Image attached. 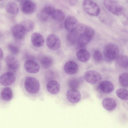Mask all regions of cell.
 <instances>
[{
  "mask_svg": "<svg viewBox=\"0 0 128 128\" xmlns=\"http://www.w3.org/2000/svg\"><path fill=\"white\" fill-rule=\"evenodd\" d=\"M103 4L108 10L116 15H121L124 12L123 7L115 0H104Z\"/></svg>",
  "mask_w": 128,
  "mask_h": 128,
  "instance_id": "cell-4",
  "label": "cell"
},
{
  "mask_svg": "<svg viewBox=\"0 0 128 128\" xmlns=\"http://www.w3.org/2000/svg\"><path fill=\"white\" fill-rule=\"evenodd\" d=\"M82 78H72L69 80L68 82V86L71 89L77 90L82 81Z\"/></svg>",
  "mask_w": 128,
  "mask_h": 128,
  "instance_id": "cell-27",
  "label": "cell"
},
{
  "mask_svg": "<svg viewBox=\"0 0 128 128\" xmlns=\"http://www.w3.org/2000/svg\"><path fill=\"white\" fill-rule=\"evenodd\" d=\"M119 54V49L115 44L110 43L105 46L103 50V54L106 61H110L116 59Z\"/></svg>",
  "mask_w": 128,
  "mask_h": 128,
  "instance_id": "cell-3",
  "label": "cell"
},
{
  "mask_svg": "<svg viewBox=\"0 0 128 128\" xmlns=\"http://www.w3.org/2000/svg\"><path fill=\"white\" fill-rule=\"evenodd\" d=\"M6 62L9 68L10 72H13L16 70L19 66V63L18 60L14 57L12 55L7 56L6 59ZM14 73V72H13Z\"/></svg>",
  "mask_w": 128,
  "mask_h": 128,
  "instance_id": "cell-17",
  "label": "cell"
},
{
  "mask_svg": "<svg viewBox=\"0 0 128 128\" xmlns=\"http://www.w3.org/2000/svg\"><path fill=\"white\" fill-rule=\"evenodd\" d=\"M46 88L50 94L55 95L58 94L60 89V85L56 81L52 79L46 80Z\"/></svg>",
  "mask_w": 128,
  "mask_h": 128,
  "instance_id": "cell-10",
  "label": "cell"
},
{
  "mask_svg": "<svg viewBox=\"0 0 128 128\" xmlns=\"http://www.w3.org/2000/svg\"><path fill=\"white\" fill-rule=\"evenodd\" d=\"M31 40L33 45L37 47L42 46L44 42L43 36L41 34L37 32H34L32 34Z\"/></svg>",
  "mask_w": 128,
  "mask_h": 128,
  "instance_id": "cell-16",
  "label": "cell"
},
{
  "mask_svg": "<svg viewBox=\"0 0 128 128\" xmlns=\"http://www.w3.org/2000/svg\"><path fill=\"white\" fill-rule=\"evenodd\" d=\"M120 84L122 87H128V72L123 73L120 74L119 77Z\"/></svg>",
  "mask_w": 128,
  "mask_h": 128,
  "instance_id": "cell-29",
  "label": "cell"
},
{
  "mask_svg": "<svg viewBox=\"0 0 128 128\" xmlns=\"http://www.w3.org/2000/svg\"><path fill=\"white\" fill-rule=\"evenodd\" d=\"M66 97L68 100L72 103H76L80 101L81 98L80 92L76 89H70L66 93Z\"/></svg>",
  "mask_w": 128,
  "mask_h": 128,
  "instance_id": "cell-15",
  "label": "cell"
},
{
  "mask_svg": "<svg viewBox=\"0 0 128 128\" xmlns=\"http://www.w3.org/2000/svg\"><path fill=\"white\" fill-rule=\"evenodd\" d=\"M24 66L26 71L29 73L36 74L40 70V66L38 64L32 60H28L25 62Z\"/></svg>",
  "mask_w": 128,
  "mask_h": 128,
  "instance_id": "cell-13",
  "label": "cell"
},
{
  "mask_svg": "<svg viewBox=\"0 0 128 128\" xmlns=\"http://www.w3.org/2000/svg\"><path fill=\"white\" fill-rule=\"evenodd\" d=\"M61 43L60 38L54 34H49L46 39V43L47 46L52 50L58 49L60 46Z\"/></svg>",
  "mask_w": 128,
  "mask_h": 128,
  "instance_id": "cell-8",
  "label": "cell"
},
{
  "mask_svg": "<svg viewBox=\"0 0 128 128\" xmlns=\"http://www.w3.org/2000/svg\"><path fill=\"white\" fill-rule=\"evenodd\" d=\"M27 32L33 30L34 27V23L32 21L28 20H24L21 23Z\"/></svg>",
  "mask_w": 128,
  "mask_h": 128,
  "instance_id": "cell-30",
  "label": "cell"
},
{
  "mask_svg": "<svg viewBox=\"0 0 128 128\" xmlns=\"http://www.w3.org/2000/svg\"><path fill=\"white\" fill-rule=\"evenodd\" d=\"M78 22L76 18L72 16H69L66 18L64 26L69 32H72L76 29L78 25Z\"/></svg>",
  "mask_w": 128,
  "mask_h": 128,
  "instance_id": "cell-12",
  "label": "cell"
},
{
  "mask_svg": "<svg viewBox=\"0 0 128 128\" xmlns=\"http://www.w3.org/2000/svg\"><path fill=\"white\" fill-rule=\"evenodd\" d=\"M0 60H1L3 57V52L1 48L0 49Z\"/></svg>",
  "mask_w": 128,
  "mask_h": 128,
  "instance_id": "cell-34",
  "label": "cell"
},
{
  "mask_svg": "<svg viewBox=\"0 0 128 128\" xmlns=\"http://www.w3.org/2000/svg\"><path fill=\"white\" fill-rule=\"evenodd\" d=\"M19 2H22L24 1H25L26 0H17Z\"/></svg>",
  "mask_w": 128,
  "mask_h": 128,
  "instance_id": "cell-35",
  "label": "cell"
},
{
  "mask_svg": "<svg viewBox=\"0 0 128 128\" xmlns=\"http://www.w3.org/2000/svg\"><path fill=\"white\" fill-rule=\"evenodd\" d=\"M102 104L105 109L110 111L114 110L116 106L115 100L112 98H104L102 101Z\"/></svg>",
  "mask_w": 128,
  "mask_h": 128,
  "instance_id": "cell-20",
  "label": "cell"
},
{
  "mask_svg": "<svg viewBox=\"0 0 128 128\" xmlns=\"http://www.w3.org/2000/svg\"><path fill=\"white\" fill-rule=\"evenodd\" d=\"M16 80V77L14 73L8 71L3 73L0 76V84L4 86H9L13 84Z\"/></svg>",
  "mask_w": 128,
  "mask_h": 128,
  "instance_id": "cell-7",
  "label": "cell"
},
{
  "mask_svg": "<svg viewBox=\"0 0 128 128\" xmlns=\"http://www.w3.org/2000/svg\"><path fill=\"white\" fill-rule=\"evenodd\" d=\"M84 78L87 82L92 84L100 82L102 80L101 74L98 72L93 70L87 71L84 73Z\"/></svg>",
  "mask_w": 128,
  "mask_h": 128,
  "instance_id": "cell-6",
  "label": "cell"
},
{
  "mask_svg": "<svg viewBox=\"0 0 128 128\" xmlns=\"http://www.w3.org/2000/svg\"><path fill=\"white\" fill-rule=\"evenodd\" d=\"M0 101L2 104H6L9 102L13 97L12 89L9 86L4 87L0 89Z\"/></svg>",
  "mask_w": 128,
  "mask_h": 128,
  "instance_id": "cell-9",
  "label": "cell"
},
{
  "mask_svg": "<svg viewBox=\"0 0 128 128\" xmlns=\"http://www.w3.org/2000/svg\"><path fill=\"white\" fill-rule=\"evenodd\" d=\"M78 60L82 62H85L89 59L90 55L88 51L84 48H82L78 50L76 53Z\"/></svg>",
  "mask_w": 128,
  "mask_h": 128,
  "instance_id": "cell-21",
  "label": "cell"
},
{
  "mask_svg": "<svg viewBox=\"0 0 128 128\" xmlns=\"http://www.w3.org/2000/svg\"><path fill=\"white\" fill-rule=\"evenodd\" d=\"M78 35L76 30L72 32H69L67 36V40L68 43L70 45L74 44L77 41Z\"/></svg>",
  "mask_w": 128,
  "mask_h": 128,
  "instance_id": "cell-24",
  "label": "cell"
},
{
  "mask_svg": "<svg viewBox=\"0 0 128 128\" xmlns=\"http://www.w3.org/2000/svg\"><path fill=\"white\" fill-rule=\"evenodd\" d=\"M12 36L17 40L23 39L26 36L27 31L21 24H16L12 28Z\"/></svg>",
  "mask_w": 128,
  "mask_h": 128,
  "instance_id": "cell-11",
  "label": "cell"
},
{
  "mask_svg": "<svg viewBox=\"0 0 128 128\" xmlns=\"http://www.w3.org/2000/svg\"><path fill=\"white\" fill-rule=\"evenodd\" d=\"M78 69L77 64L72 61H69L66 62L64 66L65 72L69 74H75L77 72Z\"/></svg>",
  "mask_w": 128,
  "mask_h": 128,
  "instance_id": "cell-18",
  "label": "cell"
},
{
  "mask_svg": "<svg viewBox=\"0 0 128 128\" xmlns=\"http://www.w3.org/2000/svg\"><path fill=\"white\" fill-rule=\"evenodd\" d=\"M35 4L32 1L26 0L22 2L21 7V10L24 14H30L34 12L36 10Z\"/></svg>",
  "mask_w": 128,
  "mask_h": 128,
  "instance_id": "cell-14",
  "label": "cell"
},
{
  "mask_svg": "<svg viewBox=\"0 0 128 128\" xmlns=\"http://www.w3.org/2000/svg\"><path fill=\"white\" fill-rule=\"evenodd\" d=\"M6 8L8 13L12 15L17 14L19 11V8L17 4L12 2H8L6 6Z\"/></svg>",
  "mask_w": 128,
  "mask_h": 128,
  "instance_id": "cell-22",
  "label": "cell"
},
{
  "mask_svg": "<svg viewBox=\"0 0 128 128\" xmlns=\"http://www.w3.org/2000/svg\"><path fill=\"white\" fill-rule=\"evenodd\" d=\"M99 87L100 90L105 94L110 93L112 92L114 89L113 83L108 80H104L100 82Z\"/></svg>",
  "mask_w": 128,
  "mask_h": 128,
  "instance_id": "cell-19",
  "label": "cell"
},
{
  "mask_svg": "<svg viewBox=\"0 0 128 128\" xmlns=\"http://www.w3.org/2000/svg\"><path fill=\"white\" fill-rule=\"evenodd\" d=\"M40 62L42 66L44 68H46L51 66L52 63V60L49 56H43L40 59Z\"/></svg>",
  "mask_w": 128,
  "mask_h": 128,
  "instance_id": "cell-26",
  "label": "cell"
},
{
  "mask_svg": "<svg viewBox=\"0 0 128 128\" xmlns=\"http://www.w3.org/2000/svg\"><path fill=\"white\" fill-rule=\"evenodd\" d=\"M8 47L9 50L13 54H16L18 53L19 51L18 48L12 44H8Z\"/></svg>",
  "mask_w": 128,
  "mask_h": 128,
  "instance_id": "cell-32",
  "label": "cell"
},
{
  "mask_svg": "<svg viewBox=\"0 0 128 128\" xmlns=\"http://www.w3.org/2000/svg\"><path fill=\"white\" fill-rule=\"evenodd\" d=\"M116 60L117 63L121 67L124 68L128 67V58L126 56H118Z\"/></svg>",
  "mask_w": 128,
  "mask_h": 128,
  "instance_id": "cell-25",
  "label": "cell"
},
{
  "mask_svg": "<svg viewBox=\"0 0 128 128\" xmlns=\"http://www.w3.org/2000/svg\"><path fill=\"white\" fill-rule=\"evenodd\" d=\"M103 56L102 52L99 50H96L94 52L93 58L94 61L96 63H99L101 62L103 60Z\"/></svg>",
  "mask_w": 128,
  "mask_h": 128,
  "instance_id": "cell-31",
  "label": "cell"
},
{
  "mask_svg": "<svg viewBox=\"0 0 128 128\" xmlns=\"http://www.w3.org/2000/svg\"><path fill=\"white\" fill-rule=\"evenodd\" d=\"M116 94L117 96L122 100H128V90L126 88L118 89L116 91Z\"/></svg>",
  "mask_w": 128,
  "mask_h": 128,
  "instance_id": "cell-28",
  "label": "cell"
},
{
  "mask_svg": "<svg viewBox=\"0 0 128 128\" xmlns=\"http://www.w3.org/2000/svg\"><path fill=\"white\" fill-rule=\"evenodd\" d=\"M70 4L72 6L76 5L77 4L78 0H68Z\"/></svg>",
  "mask_w": 128,
  "mask_h": 128,
  "instance_id": "cell-33",
  "label": "cell"
},
{
  "mask_svg": "<svg viewBox=\"0 0 128 128\" xmlns=\"http://www.w3.org/2000/svg\"><path fill=\"white\" fill-rule=\"evenodd\" d=\"M84 10L88 14L94 16L98 15L100 9L97 4L92 0H84L83 3Z\"/></svg>",
  "mask_w": 128,
  "mask_h": 128,
  "instance_id": "cell-5",
  "label": "cell"
},
{
  "mask_svg": "<svg viewBox=\"0 0 128 128\" xmlns=\"http://www.w3.org/2000/svg\"><path fill=\"white\" fill-rule=\"evenodd\" d=\"M65 15L61 10L54 8L51 16V17L54 20L58 22L62 21L64 18Z\"/></svg>",
  "mask_w": 128,
  "mask_h": 128,
  "instance_id": "cell-23",
  "label": "cell"
},
{
  "mask_svg": "<svg viewBox=\"0 0 128 128\" xmlns=\"http://www.w3.org/2000/svg\"><path fill=\"white\" fill-rule=\"evenodd\" d=\"M76 30L79 33L77 40L78 46L80 48L87 45L94 36L95 31L92 27L82 24H78Z\"/></svg>",
  "mask_w": 128,
  "mask_h": 128,
  "instance_id": "cell-2",
  "label": "cell"
},
{
  "mask_svg": "<svg viewBox=\"0 0 128 128\" xmlns=\"http://www.w3.org/2000/svg\"><path fill=\"white\" fill-rule=\"evenodd\" d=\"M0 0V1H2V0Z\"/></svg>",
  "mask_w": 128,
  "mask_h": 128,
  "instance_id": "cell-36",
  "label": "cell"
},
{
  "mask_svg": "<svg viewBox=\"0 0 128 128\" xmlns=\"http://www.w3.org/2000/svg\"><path fill=\"white\" fill-rule=\"evenodd\" d=\"M21 88L26 95L32 98H38L41 93V86L40 81L36 78L26 76L21 80Z\"/></svg>",
  "mask_w": 128,
  "mask_h": 128,
  "instance_id": "cell-1",
  "label": "cell"
}]
</instances>
